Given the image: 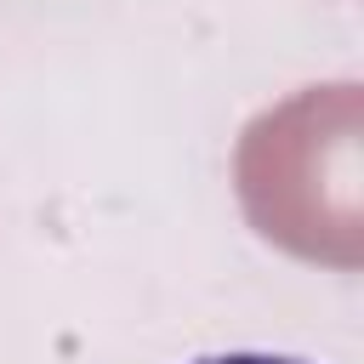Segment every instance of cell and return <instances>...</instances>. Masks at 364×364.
<instances>
[{"mask_svg": "<svg viewBox=\"0 0 364 364\" xmlns=\"http://www.w3.org/2000/svg\"><path fill=\"white\" fill-rule=\"evenodd\" d=\"M239 199L262 239L358 267V85H313L239 142Z\"/></svg>", "mask_w": 364, "mask_h": 364, "instance_id": "6da1fadb", "label": "cell"}, {"mask_svg": "<svg viewBox=\"0 0 364 364\" xmlns=\"http://www.w3.org/2000/svg\"><path fill=\"white\" fill-rule=\"evenodd\" d=\"M193 364H307V358H279V353H216V358H193Z\"/></svg>", "mask_w": 364, "mask_h": 364, "instance_id": "7a4b0ae2", "label": "cell"}]
</instances>
